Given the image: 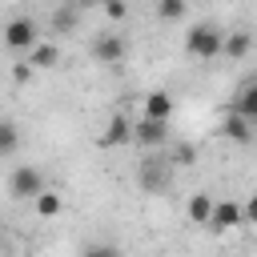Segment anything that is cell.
Segmentation results:
<instances>
[{"label": "cell", "mask_w": 257, "mask_h": 257, "mask_svg": "<svg viewBox=\"0 0 257 257\" xmlns=\"http://www.w3.org/2000/svg\"><path fill=\"white\" fill-rule=\"evenodd\" d=\"M104 12H108V20H124L128 16V0H104Z\"/></svg>", "instance_id": "ffe728a7"}, {"label": "cell", "mask_w": 257, "mask_h": 257, "mask_svg": "<svg viewBox=\"0 0 257 257\" xmlns=\"http://www.w3.org/2000/svg\"><path fill=\"white\" fill-rule=\"evenodd\" d=\"M36 40H40V28H36L32 16H16V20L4 24V44H8L12 52H28Z\"/></svg>", "instance_id": "7a4b0ae2"}, {"label": "cell", "mask_w": 257, "mask_h": 257, "mask_svg": "<svg viewBox=\"0 0 257 257\" xmlns=\"http://www.w3.org/2000/svg\"><path fill=\"white\" fill-rule=\"evenodd\" d=\"M221 40H225V32L217 24H193L185 32V52L197 60H213V56H221Z\"/></svg>", "instance_id": "6da1fadb"}, {"label": "cell", "mask_w": 257, "mask_h": 257, "mask_svg": "<svg viewBox=\"0 0 257 257\" xmlns=\"http://www.w3.org/2000/svg\"><path fill=\"white\" fill-rule=\"evenodd\" d=\"M169 185V157H149L145 161V189H165Z\"/></svg>", "instance_id": "7c38bea8"}, {"label": "cell", "mask_w": 257, "mask_h": 257, "mask_svg": "<svg viewBox=\"0 0 257 257\" xmlns=\"http://www.w3.org/2000/svg\"><path fill=\"white\" fill-rule=\"evenodd\" d=\"M20 149V128L12 120H0V157H12Z\"/></svg>", "instance_id": "2e32d148"}, {"label": "cell", "mask_w": 257, "mask_h": 257, "mask_svg": "<svg viewBox=\"0 0 257 257\" xmlns=\"http://www.w3.org/2000/svg\"><path fill=\"white\" fill-rule=\"evenodd\" d=\"M124 52H128V44H124L116 32H100V36L92 40V60H96V64H120Z\"/></svg>", "instance_id": "8992f818"}, {"label": "cell", "mask_w": 257, "mask_h": 257, "mask_svg": "<svg viewBox=\"0 0 257 257\" xmlns=\"http://www.w3.org/2000/svg\"><path fill=\"white\" fill-rule=\"evenodd\" d=\"M209 209H213V197H209V193H193V197L185 201V213H189L193 225H205V221H209Z\"/></svg>", "instance_id": "9a60e30c"}, {"label": "cell", "mask_w": 257, "mask_h": 257, "mask_svg": "<svg viewBox=\"0 0 257 257\" xmlns=\"http://www.w3.org/2000/svg\"><path fill=\"white\" fill-rule=\"evenodd\" d=\"M221 133L229 137V141H237V145H249L253 141V120H245L241 112H225V124H221Z\"/></svg>", "instance_id": "8fae6325"}, {"label": "cell", "mask_w": 257, "mask_h": 257, "mask_svg": "<svg viewBox=\"0 0 257 257\" xmlns=\"http://www.w3.org/2000/svg\"><path fill=\"white\" fill-rule=\"evenodd\" d=\"M32 72H36V68H32L28 60H20V64L12 68V80H16V84H28V80H32Z\"/></svg>", "instance_id": "44dd1931"}, {"label": "cell", "mask_w": 257, "mask_h": 257, "mask_svg": "<svg viewBox=\"0 0 257 257\" xmlns=\"http://www.w3.org/2000/svg\"><path fill=\"white\" fill-rule=\"evenodd\" d=\"M205 229H209V233H229V229H241V205H237V201H229V197H225V201H213Z\"/></svg>", "instance_id": "5b68a950"}, {"label": "cell", "mask_w": 257, "mask_h": 257, "mask_svg": "<svg viewBox=\"0 0 257 257\" xmlns=\"http://www.w3.org/2000/svg\"><path fill=\"white\" fill-rule=\"evenodd\" d=\"M193 161H197V149H193L189 141H185V145H177V149H173V157H169V165H193Z\"/></svg>", "instance_id": "ac0fdd59"}, {"label": "cell", "mask_w": 257, "mask_h": 257, "mask_svg": "<svg viewBox=\"0 0 257 257\" xmlns=\"http://www.w3.org/2000/svg\"><path fill=\"white\" fill-rule=\"evenodd\" d=\"M32 213H36L40 221H52V217L64 213V197H60L56 189H40V193L32 197Z\"/></svg>", "instance_id": "ba28073f"}, {"label": "cell", "mask_w": 257, "mask_h": 257, "mask_svg": "<svg viewBox=\"0 0 257 257\" xmlns=\"http://www.w3.org/2000/svg\"><path fill=\"white\" fill-rule=\"evenodd\" d=\"M233 112H241L245 120H253L257 124V80L249 76L241 88H237V100H233Z\"/></svg>", "instance_id": "30bf717a"}, {"label": "cell", "mask_w": 257, "mask_h": 257, "mask_svg": "<svg viewBox=\"0 0 257 257\" xmlns=\"http://www.w3.org/2000/svg\"><path fill=\"white\" fill-rule=\"evenodd\" d=\"M189 12V0H157V16L161 20H181Z\"/></svg>", "instance_id": "e0dca14e"}, {"label": "cell", "mask_w": 257, "mask_h": 257, "mask_svg": "<svg viewBox=\"0 0 257 257\" xmlns=\"http://www.w3.org/2000/svg\"><path fill=\"white\" fill-rule=\"evenodd\" d=\"M133 141L145 145V149H165V141H169V120H157V116L133 120Z\"/></svg>", "instance_id": "277c9868"}, {"label": "cell", "mask_w": 257, "mask_h": 257, "mask_svg": "<svg viewBox=\"0 0 257 257\" xmlns=\"http://www.w3.org/2000/svg\"><path fill=\"white\" fill-rule=\"evenodd\" d=\"M80 257H120V245H112V241H100V245H88Z\"/></svg>", "instance_id": "d6986e66"}, {"label": "cell", "mask_w": 257, "mask_h": 257, "mask_svg": "<svg viewBox=\"0 0 257 257\" xmlns=\"http://www.w3.org/2000/svg\"><path fill=\"white\" fill-rule=\"evenodd\" d=\"M40 189H44V173H40L36 165H20V169H12V177H8V193H12L16 201H32Z\"/></svg>", "instance_id": "3957f363"}, {"label": "cell", "mask_w": 257, "mask_h": 257, "mask_svg": "<svg viewBox=\"0 0 257 257\" xmlns=\"http://www.w3.org/2000/svg\"><path fill=\"white\" fill-rule=\"evenodd\" d=\"M145 116H157V120H169V116H173V96H169L165 88H157V92H149V96H145Z\"/></svg>", "instance_id": "4fadbf2b"}, {"label": "cell", "mask_w": 257, "mask_h": 257, "mask_svg": "<svg viewBox=\"0 0 257 257\" xmlns=\"http://www.w3.org/2000/svg\"><path fill=\"white\" fill-rule=\"evenodd\" d=\"M128 141H133V120L124 112H116L108 120V128L100 133V149H116V145H128Z\"/></svg>", "instance_id": "52a82bcc"}, {"label": "cell", "mask_w": 257, "mask_h": 257, "mask_svg": "<svg viewBox=\"0 0 257 257\" xmlns=\"http://www.w3.org/2000/svg\"><path fill=\"white\" fill-rule=\"evenodd\" d=\"M28 64L40 72V68H56L60 64V48L52 44V40H36L32 48H28Z\"/></svg>", "instance_id": "9c48e42d"}, {"label": "cell", "mask_w": 257, "mask_h": 257, "mask_svg": "<svg viewBox=\"0 0 257 257\" xmlns=\"http://www.w3.org/2000/svg\"><path fill=\"white\" fill-rule=\"evenodd\" d=\"M249 32H225V40H221V52L229 56V60H241V56H249Z\"/></svg>", "instance_id": "5bb4252c"}]
</instances>
